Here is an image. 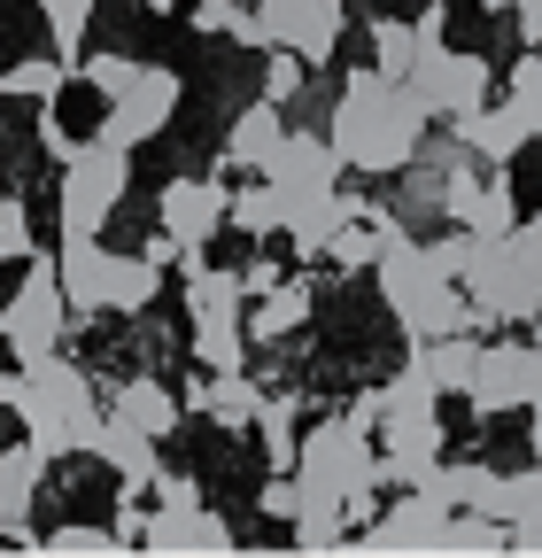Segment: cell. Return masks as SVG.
I'll list each match as a JSON object with an SVG mask.
<instances>
[{"mask_svg":"<svg viewBox=\"0 0 542 558\" xmlns=\"http://www.w3.org/2000/svg\"><path fill=\"white\" fill-rule=\"evenodd\" d=\"M310 303H318L310 279H280L271 295H256V311H248V341H287V333H303V326H310Z\"/></svg>","mask_w":542,"mask_h":558,"instance_id":"d4e9b609","label":"cell"},{"mask_svg":"<svg viewBox=\"0 0 542 558\" xmlns=\"http://www.w3.org/2000/svg\"><path fill=\"white\" fill-rule=\"evenodd\" d=\"M457 288L472 295L481 326H534L542 311V218H519L512 233H472Z\"/></svg>","mask_w":542,"mask_h":558,"instance_id":"7a4b0ae2","label":"cell"},{"mask_svg":"<svg viewBox=\"0 0 542 558\" xmlns=\"http://www.w3.org/2000/svg\"><path fill=\"white\" fill-rule=\"evenodd\" d=\"M54 271H62V295H71V318L94 326V318H101V288H109V248H101V233H62Z\"/></svg>","mask_w":542,"mask_h":558,"instance_id":"2e32d148","label":"cell"},{"mask_svg":"<svg viewBox=\"0 0 542 558\" xmlns=\"http://www.w3.org/2000/svg\"><path fill=\"white\" fill-rule=\"evenodd\" d=\"M132 186V148H116V140H78L71 156H62V186H54V218L62 233H101L116 218V202Z\"/></svg>","mask_w":542,"mask_h":558,"instance_id":"8992f818","label":"cell"},{"mask_svg":"<svg viewBox=\"0 0 542 558\" xmlns=\"http://www.w3.org/2000/svg\"><path fill=\"white\" fill-rule=\"evenodd\" d=\"M527 450H534V465H542V403L527 411Z\"/></svg>","mask_w":542,"mask_h":558,"instance_id":"ab89813d","label":"cell"},{"mask_svg":"<svg viewBox=\"0 0 542 558\" xmlns=\"http://www.w3.org/2000/svg\"><path fill=\"white\" fill-rule=\"evenodd\" d=\"M372 202H357V194H342V186H325V194H295L287 202V248L310 264V256H325L333 248V233H342L349 218H365Z\"/></svg>","mask_w":542,"mask_h":558,"instance_id":"5bb4252c","label":"cell"},{"mask_svg":"<svg viewBox=\"0 0 542 558\" xmlns=\"http://www.w3.org/2000/svg\"><path fill=\"white\" fill-rule=\"evenodd\" d=\"M186 349L201 373H233L248 365V326H186Z\"/></svg>","mask_w":542,"mask_h":558,"instance_id":"f546056e","label":"cell"},{"mask_svg":"<svg viewBox=\"0 0 542 558\" xmlns=\"http://www.w3.org/2000/svg\"><path fill=\"white\" fill-rule=\"evenodd\" d=\"M256 24H263V47H287L318 70L349 32V0H256Z\"/></svg>","mask_w":542,"mask_h":558,"instance_id":"30bf717a","label":"cell"},{"mask_svg":"<svg viewBox=\"0 0 542 558\" xmlns=\"http://www.w3.org/2000/svg\"><path fill=\"white\" fill-rule=\"evenodd\" d=\"M542 388V341H481L472 357V380H465V403L496 418V411H527Z\"/></svg>","mask_w":542,"mask_h":558,"instance_id":"9c48e42d","label":"cell"},{"mask_svg":"<svg viewBox=\"0 0 542 558\" xmlns=\"http://www.w3.org/2000/svg\"><path fill=\"white\" fill-rule=\"evenodd\" d=\"M263 512H271V520H295V512H303V481H295V473L263 481Z\"/></svg>","mask_w":542,"mask_h":558,"instance_id":"8d00e7d4","label":"cell"},{"mask_svg":"<svg viewBox=\"0 0 542 558\" xmlns=\"http://www.w3.org/2000/svg\"><path fill=\"white\" fill-rule=\"evenodd\" d=\"M403 86H411L419 101H427V117H472L489 101V86H496V70H489V54H465V47H449V39H419V54H411V70H403Z\"/></svg>","mask_w":542,"mask_h":558,"instance_id":"52a82bcc","label":"cell"},{"mask_svg":"<svg viewBox=\"0 0 542 558\" xmlns=\"http://www.w3.org/2000/svg\"><path fill=\"white\" fill-rule=\"evenodd\" d=\"M16 396H24V365L9 357V365H0V411H16Z\"/></svg>","mask_w":542,"mask_h":558,"instance_id":"f35d334b","label":"cell"},{"mask_svg":"<svg viewBox=\"0 0 542 558\" xmlns=\"http://www.w3.org/2000/svg\"><path fill=\"white\" fill-rule=\"evenodd\" d=\"M365 39H372V70H387V78H403L419 54V24H395V16H372Z\"/></svg>","mask_w":542,"mask_h":558,"instance_id":"4dcf8cb0","label":"cell"},{"mask_svg":"<svg viewBox=\"0 0 542 558\" xmlns=\"http://www.w3.org/2000/svg\"><path fill=\"white\" fill-rule=\"evenodd\" d=\"M32 248H39V233H32L24 194H0V264H24Z\"/></svg>","mask_w":542,"mask_h":558,"instance_id":"d6a6232c","label":"cell"},{"mask_svg":"<svg viewBox=\"0 0 542 558\" xmlns=\"http://www.w3.org/2000/svg\"><path fill=\"white\" fill-rule=\"evenodd\" d=\"M140 543L148 550H225L233 543V520L201 512V505H156L140 520Z\"/></svg>","mask_w":542,"mask_h":558,"instance_id":"ffe728a7","label":"cell"},{"mask_svg":"<svg viewBox=\"0 0 542 558\" xmlns=\"http://www.w3.org/2000/svg\"><path fill=\"white\" fill-rule=\"evenodd\" d=\"M225 226L241 233V241H271V233H287V194L271 186L263 171H256V186H233V209H225Z\"/></svg>","mask_w":542,"mask_h":558,"instance_id":"484cf974","label":"cell"},{"mask_svg":"<svg viewBox=\"0 0 542 558\" xmlns=\"http://www.w3.org/2000/svg\"><path fill=\"white\" fill-rule=\"evenodd\" d=\"M295 481H303V505H342V512H372L380 497V458H372V435H365V418H325V427L303 435L295 450Z\"/></svg>","mask_w":542,"mask_h":558,"instance_id":"277c9868","label":"cell"},{"mask_svg":"<svg viewBox=\"0 0 542 558\" xmlns=\"http://www.w3.org/2000/svg\"><path fill=\"white\" fill-rule=\"evenodd\" d=\"M534 341H542V311H534Z\"/></svg>","mask_w":542,"mask_h":558,"instance_id":"b9f144b4","label":"cell"},{"mask_svg":"<svg viewBox=\"0 0 542 558\" xmlns=\"http://www.w3.org/2000/svg\"><path fill=\"white\" fill-rule=\"evenodd\" d=\"M325 140L342 148L349 171L395 179V171H411V156L427 148V101L403 78H387V70H349L342 94H333Z\"/></svg>","mask_w":542,"mask_h":558,"instance_id":"6da1fadb","label":"cell"},{"mask_svg":"<svg viewBox=\"0 0 542 558\" xmlns=\"http://www.w3.org/2000/svg\"><path fill=\"white\" fill-rule=\"evenodd\" d=\"M39 543H47V550H116L124 535H116V527H78V520H71V527H47Z\"/></svg>","mask_w":542,"mask_h":558,"instance_id":"d590c367","label":"cell"},{"mask_svg":"<svg viewBox=\"0 0 542 558\" xmlns=\"http://www.w3.org/2000/svg\"><path fill=\"white\" fill-rule=\"evenodd\" d=\"M132 70H140V62H132V54H116V47H109V54H86V62H78V78H86V86H94L101 101H116V94L132 86Z\"/></svg>","mask_w":542,"mask_h":558,"instance_id":"e575fe53","label":"cell"},{"mask_svg":"<svg viewBox=\"0 0 542 558\" xmlns=\"http://www.w3.org/2000/svg\"><path fill=\"white\" fill-rule=\"evenodd\" d=\"M342 171H349V163H342V148H333L325 132H287V140H280V156L263 163V179L280 186L287 202H295V194H325V186H342Z\"/></svg>","mask_w":542,"mask_h":558,"instance_id":"4fadbf2b","label":"cell"},{"mask_svg":"<svg viewBox=\"0 0 542 558\" xmlns=\"http://www.w3.org/2000/svg\"><path fill=\"white\" fill-rule=\"evenodd\" d=\"M241 288H248V303L271 295V288H280V264H271V256H248V264H241Z\"/></svg>","mask_w":542,"mask_h":558,"instance_id":"74e56055","label":"cell"},{"mask_svg":"<svg viewBox=\"0 0 542 558\" xmlns=\"http://www.w3.org/2000/svg\"><path fill=\"white\" fill-rule=\"evenodd\" d=\"M534 403H542V388H534ZM534 403H527V411H534Z\"/></svg>","mask_w":542,"mask_h":558,"instance_id":"7bdbcfd3","label":"cell"},{"mask_svg":"<svg viewBox=\"0 0 542 558\" xmlns=\"http://www.w3.org/2000/svg\"><path fill=\"white\" fill-rule=\"evenodd\" d=\"M186 326H248V288H241V271H218V264L186 271Z\"/></svg>","mask_w":542,"mask_h":558,"instance_id":"7402d4cb","label":"cell"},{"mask_svg":"<svg viewBox=\"0 0 542 558\" xmlns=\"http://www.w3.org/2000/svg\"><path fill=\"white\" fill-rule=\"evenodd\" d=\"M140 9H148V16H171V9H178V0H140Z\"/></svg>","mask_w":542,"mask_h":558,"instance_id":"60d3db41","label":"cell"},{"mask_svg":"<svg viewBox=\"0 0 542 558\" xmlns=\"http://www.w3.org/2000/svg\"><path fill=\"white\" fill-rule=\"evenodd\" d=\"M39 24H47V39H54V54L62 62H86V39H94V0H39Z\"/></svg>","mask_w":542,"mask_h":558,"instance_id":"f1b7e54d","label":"cell"},{"mask_svg":"<svg viewBox=\"0 0 542 558\" xmlns=\"http://www.w3.org/2000/svg\"><path fill=\"white\" fill-rule=\"evenodd\" d=\"M365 543L372 550H403V543H449V505L434 488H411V497H395L380 520H365Z\"/></svg>","mask_w":542,"mask_h":558,"instance_id":"9a60e30c","label":"cell"},{"mask_svg":"<svg viewBox=\"0 0 542 558\" xmlns=\"http://www.w3.org/2000/svg\"><path fill=\"white\" fill-rule=\"evenodd\" d=\"M504 101H519V117L534 124V140H542V47H527L519 62H512V94Z\"/></svg>","mask_w":542,"mask_h":558,"instance_id":"836d02e7","label":"cell"},{"mask_svg":"<svg viewBox=\"0 0 542 558\" xmlns=\"http://www.w3.org/2000/svg\"><path fill=\"white\" fill-rule=\"evenodd\" d=\"M47 450L24 435V442H0V535L9 527H24V512L39 505V481H47Z\"/></svg>","mask_w":542,"mask_h":558,"instance_id":"44dd1931","label":"cell"},{"mask_svg":"<svg viewBox=\"0 0 542 558\" xmlns=\"http://www.w3.org/2000/svg\"><path fill=\"white\" fill-rule=\"evenodd\" d=\"M303 78H310V62H303V54H287V47H271V54H263V101H280V109L303 101Z\"/></svg>","mask_w":542,"mask_h":558,"instance_id":"1f68e13d","label":"cell"},{"mask_svg":"<svg viewBox=\"0 0 542 558\" xmlns=\"http://www.w3.org/2000/svg\"><path fill=\"white\" fill-rule=\"evenodd\" d=\"M86 458H101L116 481H124V497H140L148 505V488H156V473H163V442L156 435H140V427H132V418H101V427H94V450Z\"/></svg>","mask_w":542,"mask_h":558,"instance_id":"7c38bea8","label":"cell"},{"mask_svg":"<svg viewBox=\"0 0 542 558\" xmlns=\"http://www.w3.org/2000/svg\"><path fill=\"white\" fill-rule=\"evenodd\" d=\"M527 140H534V124L519 117V101H481L472 117H457V148L481 163H512Z\"/></svg>","mask_w":542,"mask_h":558,"instance_id":"d6986e66","label":"cell"},{"mask_svg":"<svg viewBox=\"0 0 542 558\" xmlns=\"http://www.w3.org/2000/svg\"><path fill=\"white\" fill-rule=\"evenodd\" d=\"M116 418H132V427H140V435H178V418H186V396H171L156 373H132L124 388H116V403H109Z\"/></svg>","mask_w":542,"mask_h":558,"instance_id":"603a6c76","label":"cell"},{"mask_svg":"<svg viewBox=\"0 0 542 558\" xmlns=\"http://www.w3.org/2000/svg\"><path fill=\"white\" fill-rule=\"evenodd\" d=\"M62 78H78L62 54H24V62H0V101H32V109H47L54 94H62Z\"/></svg>","mask_w":542,"mask_h":558,"instance_id":"4316f807","label":"cell"},{"mask_svg":"<svg viewBox=\"0 0 542 558\" xmlns=\"http://www.w3.org/2000/svg\"><path fill=\"white\" fill-rule=\"evenodd\" d=\"M71 295H62V271H54V248H32L24 256V279L16 295L0 303V341H9V357L32 365V357H54L62 341H71Z\"/></svg>","mask_w":542,"mask_h":558,"instance_id":"5b68a950","label":"cell"},{"mask_svg":"<svg viewBox=\"0 0 542 558\" xmlns=\"http://www.w3.org/2000/svg\"><path fill=\"white\" fill-rule=\"evenodd\" d=\"M225 209H233V186L210 171V179H171L156 194V226L178 241V248H210L225 233Z\"/></svg>","mask_w":542,"mask_h":558,"instance_id":"8fae6325","label":"cell"},{"mask_svg":"<svg viewBox=\"0 0 542 558\" xmlns=\"http://www.w3.org/2000/svg\"><path fill=\"white\" fill-rule=\"evenodd\" d=\"M101 396H94V380L62 357H32L24 365V396H16V427L47 450V458H86L94 450V427H101Z\"/></svg>","mask_w":542,"mask_h":558,"instance_id":"3957f363","label":"cell"},{"mask_svg":"<svg viewBox=\"0 0 542 558\" xmlns=\"http://www.w3.org/2000/svg\"><path fill=\"white\" fill-rule=\"evenodd\" d=\"M411 349L427 357V373H434V388H442V396H465V380H472V357H481L472 326H465V333H442V341H411Z\"/></svg>","mask_w":542,"mask_h":558,"instance_id":"83f0119b","label":"cell"},{"mask_svg":"<svg viewBox=\"0 0 542 558\" xmlns=\"http://www.w3.org/2000/svg\"><path fill=\"white\" fill-rule=\"evenodd\" d=\"M163 295V264L156 256H116L109 248V288H101V311H124V318H148Z\"/></svg>","mask_w":542,"mask_h":558,"instance_id":"cb8c5ba5","label":"cell"},{"mask_svg":"<svg viewBox=\"0 0 542 558\" xmlns=\"http://www.w3.org/2000/svg\"><path fill=\"white\" fill-rule=\"evenodd\" d=\"M186 9H194V0H186Z\"/></svg>","mask_w":542,"mask_h":558,"instance_id":"ee69618b","label":"cell"},{"mask_svg":"<svg viewBox=\"0 0 542 558\" xmlns=\"http://www.w3.org/2000/svg\"><path fill=\"white\" fill-rule=\"evenodd\" d=\"M178 94H186V78L171 62H140V70H132V86L109 101L101 140H116V148H148V140H163L171 117H178Z\"/></svg>","mask_w":542,"mask_h":558,"instance_id":"ba28073f","label":"cell"},{"mask_svg":"<svg viewBox=\"0 0 542 558\" xmlns=\"http://www.w3.org/2000/svg\"><path fill=\"white\" fill-rule=\"evenodd\" d=\"M280 140H287V117L280 101H248L225 132V156H218V179H241V171H263L271 156H280Z\"/></svg>","mask_w":542,"mask_h":558,"instance_id":"e0dca14e","label":"cell"},{"mask_svg":"<svg viewBox=\"0 0 542 558\" xmlns=\"http://www.w3.org/2000/svg\"><path fill=\"white\" fill-rule=\"evenodd\" d=\"M186 411H201V418H210V427H225V435H248L256 411H263V388L248 380V365H233V373L194 380V388H186Z\"/></svg>","mask_w":542,"mask_h":558,"instance_id":"ac0fdd59","label":"cell"}]
</instances>
